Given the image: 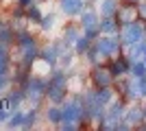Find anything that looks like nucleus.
I'll list each match as a JSON object with an SVG mask.
<instances>
[{
	"label": "nucleus",
	"mask_w": 146,
	"mask_h": 131,
	"mask_svg": "<svg viewBox=\"0 0 146 131\" xmlns=\"http://www.w3.org/2000/svg\"><path fill=\"white\" fill-rule=\"evenodd\" d=\"M61 112H63V122H59L61 129H76V122L83 118L85 107H83L81 100H70L61 107Z\"/></svg>",
	"instance_id": "1"
},
{
	"label": "nucleus",
	"mask_w": 146,
	"mask_h": 131,
	"mask_svg": "<svg viewBox=\"0 0 146 131\" xmlns=\"http://www.w3.org/2000/svg\"><path fill=\"white\" fill-rule=\"evenodd\" d=\"M46 96H48L55 105H59L61 100L66 98V74H63V72H55V74H52V79L48 81V92H46Z\"/></svg>",
	"instance_id": "2"
},
{
	"label": "nucleus",
	"mask_w": 146,
	"mask_h": 131,
	"mask_svg": "<svg viewBox=\"0 0 146 131\" xmlns=\"http://www.w3.org/2000/svg\"><path fill=\"white\" fill-rule=\"evenodd\" d=\"M18 42H20V50H22V57H24V66L33 63V59H35V57L39 55V48H37L35 39L31 37V35H29L26 31H20Z\"/></svg>",
	"instance_id": "3"
},
{
	"label": "nucleus",
	"mask_w": 146,
	"mask_h": 131,
	"mask_svg": "<svg viewBox=\"0 0 146 131\" xmlns=\"http://www.w3.org/2000/svg\"><path fill=\"white\" fill-rule=\"evenodd\" d=\"M144 33H146L144 26L135 24V22H129V24L122 26V42L131 48V46H135V44H140L144 39Z\"/></svg>",
	"instance_id": "4"
},
{
	"label": "nucleus",
	"mask_w": 146,
	"mask_h": 131,
	"mask_svg": "<svg viewBox=\"0 0 146 131\" xmlns=\"http://www.w3.org/2000/svg\"><path fill=\"white\" fill-rule=\"evenodd\" d=\"M96 48L103 57H111L120 50V44H118V39L113 37V35H105V37L96 39Z\"/></svg>",
	"instance_id": "5"
},
{
	"label": "nucleus",
	"mask_w": 146,
	"mask_h": 131,
	"mask_svg": "<svg viewBox=\"0 0 146 131\" xmlns=\"http://www.w3.org/2000/svg\"><path fill=\"white\" fill-rule=\"evenodd\" d=\"M46 92H48V83L42 79H31L26 83V96L33 100H39L42 96H46Z\"/></svg>",
	"instance_id": "6"
},
{
	"label": "nucleus",
	"mask_w": 146,
	"mask_h": 131,
	"mask_svg": "<svg viewBox=\"0 0 146 131\" xmlns=\"http://www.w3.org/2000/svg\"><path fill=\"white\" fill-rule=\"evenodd\" d=\"M94 83H96L98 87H109L111 83H113V72L111 70H107V68H94Z\"/></svg>",
	"instance_id": "7"
},
{
	"label": "nucleus",
	"mask_w": 146,
	"mask_h": 131,
	"mask_svg": "<svg viewBox=\"0 0 146 131\" xmlns=\"http://www.w3.org/2000/svg\"><path fill=\"white\" fill-rule=\"evenodd\" d=\"M61 11L66 15H79L83 11V0H61Z\"/></svg>",
	"instance_id": "8"
},
{
	"label": "nucleus",
	"mask_w": 146,
	"mask_h": 131,
	"mask_svg": "<svg viewBox=\"0 0 146 131\" xmlns=\"http://www.w3.org/2000/svg\"><path fill=\"white\" fill-rule=\"evenodd\" d=\"M39 57H42L46 63H50V66H55L57 63V59L61 57V53H59V46L57 44H52V46H46V48L39 53Z\"/></svg>",
	"instance_id": "9"
},
{
	"label": "nucleus",
	"mask_w": 146,
	"mask_h": 131,
	"mask_svg": "<svg viewBox=\"0 0 146 131\" xmlns=\"http://www.w3.org/2000/svg\"><path fill=\"white\" fill-rule=\"evenodd\" d=\"M81 24H83V29H98L100 26V18H98V13H94V11H85L83 15H81ZM100 31V29H98Z\"/></svg>",
	"instance_id": "10"
},
{
	"label": "nucleus",
	"mask_w": 146,
	"mask_h": 131,
	"mask_svg": "<svg viewBox=\"0 0 146 131\" xmlns=\"http://www.w3.org/2000/svg\"><path fill=\"white\" fill-rule=\"evenodd\" d=\"M118 13V0H100V15L111 18Z\"/></svg>",
	"instance_id": "11"
},
{
	"label": "nucleus",
	"mask_w": 146,
	"mask_h": 131,
	"mask_svg": "<svg viewBox=\"0 0 146 131\" xmlns=\"http://www.w3.org/2000/svg\"><path fill=\"white\" fill-rule=\"evenodd\" d=\"M100 33H107V35H113V33H118V20L111 15V18H103L100 20Z\"/></svg>",
	"instance_id": "12"
},
{
	"label": "nucleus",
	"mask_w": 146,
	"mask_h": 131,
	"mask_svg": "<svg viewBox=\"0 0 146 131\" xmlns=\"http://www.w3.org/2000/svg\"><path fill=\"white\" fill-rule=\"evenodd\" d=\"M124 120H129V125H135V122H140L144 120V109L142 107H131L124 112Z\"/></svg>",
	"instance_id": "13"
},
{
	"label": "nucleus",
	"mask_w": 146,
	"mask_h": 131,
	"mask_svg": "<svg viewBox=\"0 0 146 131\" xmlns=\"http://www.w3.org/2000/svg\"><path fill=\"white\" fill-rule=\"evenodd\" d=\"M129 68H131V63L127 61V59H118V61H113V66H111V72H113V76H120L124 74V72H129Z\"/></svg>",
	"instance_id": "14"
},
{
	"label": "nucleus",
	"mask_w": 146,
	"mask_h": 131,
	"mask_svg": "<svg viewBox=\"0 0 146 131\" xmlns=\"http://www.w3.org/2000/svg\"><path fill=\"white\" fill-rule=\"evenodd\" d=\"M46 118L50 120V122H55V125H59L61 120H63V112H61V107H50V109H46Z\"/></svg>",
	"instance_id": "15"
},
{
	"label": "nucleus",
	"mask_w": 146,
	"mask_h": 131,
	"mask_svg": "<svg viewBox=\"0 0 146 131\" xmlns=\"http://www.w3.org/2000/svg\"><path fill=\"white\" fill-rule=\"evenodd\" d=\"M90 42H92V39L87 37V35H83V37L79 35V39L74 42V50H76L79 55H85L87 50H90Z\"/></svg>",
	"instance_id": "16"
},
{
	"label": "nucleus",
	"mask_w": 146,
	"mask_h": 131,
	"mask_svg": "<svg viewBox=\"0 0 146 131\" xmlns=\"http://www.w3.org/2000/svg\"><path fill=\"white\" fill-rule=\"evenodd\" d=\"M129 72H131V74H133L135 79H140V76H144V74H146V63L142 61V59H137V61H133V63H131Z\"/></svg>",
	"instance_id": "17"
},
{
	"label": "nucleus",
	"mask_w": 146,
	"mask_h": 131,
	"mask_svg": "<svg viewBox=\"0 0 146 131\" xmlns=\"http://www.w3.org/2000/svg\"><path fill=\"white\" fill-rule=\"evenodd\" d=\"M79 39V31L74 29V26H68V29H63V42L70 44V42H76Z\"/></svg>",
	"instance_id": "18"
},
{
	"label": "nucleus",
	"mask_w": 146,
	"mask_h": 131,
	"mask_svg": "<svg viewBox=\"0 0 146 131\" xmlns=\"http://www.w3.org/2000/svg\"><path fill=\"white\" fill-rule=\"evenodd\" d=\"M22 122H24V114H22V112H15V114L9 116L7 127H22Z\"/></svg>",
	"instance_id": "19"
},
{
	"label": "nucleus",
	"mask_w": 146,
	"mask_h": 131,
	"mask_svg": "<svg viewBox=\"0 0 146 131\" xmlns=\"http://www.w3.org/2000/svg\"><path fill=\"white\" fill-rule=\"evenodd\" d=\"M135 13H137V9H135V7H127V9H122V15H120V20L124 22V24H129V22H133Z\"/></svg>",
	"instance_id": "20"
},
{
	"label": "nucleus",
	"mask_w": 146,
	"mask_h": 131,
	"mask_svg": "<svg viewBox=\"0 0 146 131\" xmlns=\"http://www.w3.org/2000/svg\"><path fill=\"white\" fill-rule=\"evenodd\" d=\"M52 24H55V15H52V13H48V15H42V20H39L42 31H50V29H52Z\"/></svg>",
	"instance_id": "21"
},
{
	"label": "nucleus",
	"mask_w": 146,
	"mask_h": 131,
	"mask_svg": "<svg viewBox=\"0 0 146 131\" xmlns=\"http://www.w3.org/2000/svg\"><path fill=\"white\" fill-rule=\"evenodd\" d=\"M35 118H37V112H35V109L29 112V114H24V122H22V127H24V129L33 127V125H35Z\"/></svg>",
	"instance_id": "22"
},
{
	"label": "nucleus",
	"mask_w": 146,
	"mask_h": 131,
	"mask_svg": "<svg viewBox=\"0 0 146 131\" xmlns=\"http://www.w3.org/2000/svg\"><path fill=\"white\" fill-rule=\"evenodd\" d=\"M11 39H13V33H11V29L2 26V29H0V44H9Z\"/></svg>",
	"instance_id": "23"
},
{
	"label": "nucleus",
	"mask_w": 146,
	"mask_h": 131,
	"mask_svg": "<svg viewBox=\"0 0 146 131\" xmlns=\"http://www.w3.org/2000/svg\"><path fill=\"white\" fill-rule=\"evenodd\" d=\"M26 18L33 20V22H39V20H42V13H39V9L33 5V7H29V15H26Z\"/></svg>",
	"instance_id": "24"
},
{
	"label": "nucleus",
	"mask_w": 146,
	"mask_h": 131,
	"mask_svg": "<svg viewBox=\"0 0 146 131\" xmlns=\"http://www.w3.org/2000/svg\"><path fill=\"white\" fill-rule=\"evenodd\" d=\"M0 63H9V50H7V44H0Z\"/></svg>",
	"instance_id": "25"
},
{
	"label": "nucleus",
	"mask_w": 146,
	"mask_h": 131,
	"mask_svg": "<svg viewBox=\"0 0 146 131\" xmlns=\"http://www.w3.org/2000/svg\"><path fill=\"white\" fill-rule=\"evenodd\" d=\"M7 85H9V76H7V74H2V76H0V92H5V90H7Z\"/></svg>",
	"instance_id": "26"
},
{
	"label": "nucleus",
	"mask_w": 146,
	"mask_h": 131,
	"mask_svg": "<svg viewBox=\"0 0 146 131\" xmlns=\"http://www.w3.org/2000/svg\"><path fill=\"white\" fill-rule=\"evenodd\" d=\"M137 13H140L142 18H144V20H146V2H142V5H140V7H137Z\"/></svg>",
	"instance_id": "27"
},
{
	"label": "nucleus",
	"mask_w": 146,
	"mask_h": 131,
	"mask_svg": "<svg viewBox=\"0 0 146 131\" xmlns=\"http://www.w3.org/2000/svg\"><path fill=\"white\" fill-rule=\"evenodd\" d=\"M18 5H20V7H26V9H29V7H33V0H18Z\"/></svg>",
	"instance_id": "28"
},
{
	"label": "nucleus",
	"mask_w": 146,
	"mask_h": 131,
	"mask_svg": "<svg viewBox=\"0 0 146 131\" xmlns=\"http://www.w3.org/2000/svg\"><path fill=\"white\" fill-rule=\"evenodd\" d=\"M129 2H137V0H129Z\"/></svg>",
	"instance_id": "29"
}]
</instances>
